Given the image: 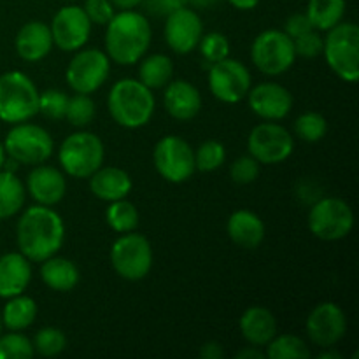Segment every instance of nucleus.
Instances as JSON below:
<instances>
[{"label": "nucleus", "mask_w": 359, "mask_h": 359, "mask_svg": "<svg viewBox=\"0 0 359 359\" xmlns=\"http://www.w3.org/2000/svg\"><path fill=\"white\" fill-rule=\"evenodd\" d=\"M65 224L58 212L46 205L28 207L18 221L16 241L20 252L30 262L42 263L60 251Z\"/></svg>", "instance_id": "obj_1"}, {"label": "nucleus", "mask_w": 359, "mask_h": 359, "mask_svg": "<svg viewBox=\"0 0 359 359\" xmlns=\"http://www.w3.org/2000/svg\"><path fill=\"white\" fill-rule=\"evenodd\" d=\"M151 44V27L144 14L133 9L114 14L107 23L105 49L107 56L119 65L139 62Z\"/></svg>", "instance_id": "obj_2"}, {"label": "nucleus", "mask_w": 359, "mask_h": 359, "mask_svg": "<svg viewBox=\"0 0 359 359\" xmlns=\"http://www.w3.org/2000/svg\"><path fill=\"white\" fill-rule=\"evenodd\" d=\"M154 105L156 102L149 88L135 79L118 81L107 97V107L112 119L128 130L146 126L153 118Z\"/></svg>", "instance_id": "obj_3"}, {"label": "nucleus", "mask_w": 359, "mask_h": 359, "mask_svg": "<svg viewBox=\"0 0 359 359\" xmlns=\"http://www.w3.org/2000/svg\"><path fill=\"white\" fill-rule=\"evenodd\" d=\"M323 41V55L330 69L346 83L359 79V28L351 21H340L330 28Z\"/></svg>", "instance_id": "obj_4"}, {"label": "nucleus", "mask_w": 359, "mask_h": 359, "mask_svg": "<svg viewBox=\"0 0 359 359\" xmlns=\"http://www.w3.org/2000/svg\"><path fill=\"white\" fill-rule=\"evenodd\" d=\"M39 112V91L34 81L23 72H6L0 76V119L18 125Z\"/></svg>", "instance_id": "obj_5"}, {"label": "nucleus", "mask_w": 359, "mask_h": 359, "mask_svg": "<svg viewBox=\"0 0 359 359\" xmlns=\"http://www.w3.org/2000/svg\"><path fill=\"white\" fill-rule=\"evenodd\" d=\"M104 144L95 133L77 132L60 146V165L70 177L88 179L104 163Z\"/></svg>", "instance_id": "obj_6"}, {"label": "nucleus", "mask_w": 359, "mask_h": 359, "mask_svg": "<svg viewBox=\"0 0 359 359\" xmlns=\"http://www.w3.org/2000/svg\"><path fill=\"white\" fill-rule=\"evenodd\" d=\"M252 63L265 76H280L297 60L293 39L284 30H265L251 46Z\"/></svg>", "instance_id": "obj_7"}, {"label": "nucleus", "mask_w": 359, "mask_h": 359, "mask_svg": "<svg viewBox=\"0 0 359 359\" xmlns=\"http://www.w3.org/2000/svg\"><path fill=\"white\" fill-rule=\"evenodd\" d=\"M111 263L119 277L135 283L149 273L153 266V248L144 235L128 231L112 244Z\"/></svg>", "instance_id": "obj_8"}, {"label": "nucleus", "mask_w": 359, "mask_h": 359, "mask_svg": "<svg viewBox=\"0 0 359 359\" xmlns=\"http://www.w3.org/2000/svg\"><path fill=\"white\" fill-rule=\"evenodd\" d=\"M6 154L18 163H44L53 154V139L42 126L34 123H18L9 130L4 140Z\"/></svg>", "instance_id": "obj_9"}, {"label": "nucleus", "mask_w": 359, "mask_h": 359, "mask_svg": "<svg viewBox=\"0 0 359 359\" xmlns=\"http://www.w3.org/2000/svg\"><path fill=\"white\" fill-rule=\"evenodd\" d=\"M354 226V212L349 203L337 196L321 198L309 212V228L321 241H340L351 233Z\"/></svg>", "instance_id": "obj_10"}, {"label": "nucleus", "mask_w": 359, "mask_h": 359, "mask_svg": "<svg viewBox=\"0 0 359 359\" xmlns=\"http://www.w3.org/2000/svg\"><path fill=\"white\" fill-rule=\"evenodd\" d=\"M153 161L158 174L174 184L188 181L195 172V151L177 135H167L158 140L153 151Z\"/></svg>", "instance_id": "obj_11"}, {"label": "nucleus", "mask_w": 359, "mask_h": 359, "mask_svg": "<svg viewBox=\"0 0 359 359\" xmlns=\"http://www.w3.org/2000/svg\"><path fill=\"white\" fill-rule=\"evenodd\" d=\"M111 60L100 49H83L70 60L67 67V83L76 93L90 95L107 81Z\"/></svg>", "instance_id": "obj_12"}, {"label": "nucleus", "mask_w": 359, "mask_h": 359, "mask_svg": "<svg viewBox=\"0 0 359 359\" xmlns=\"http://www.w3.org/2000/svg\"><path fill=\"white\" fill-rule=\"evenodd\" d=\"M293 137L277 123H259L252 128L248 139V149L255 160L263 165H277L293 153Z\"/></svg>", "instance_id": "obj_13"}, {"label": "nucleus", "mask_w": 359, "mask_h": 359, "mask_svg": "<svg viewBox=\"0 0 359 359\" xmlns=\"http://www.w3.org/2000/svg\"><path fill=\"white\" fill-rule=\"evenodd\" d=\"M210 93L224 104H238L251 90V74L238 60L224 58L209 67Z\"/></svg>", "instance_id": "obj_14"}, {"label": "nucleus", "mask_w": 359, "mask_h": 359, "mask_svg": "<svg viewBox=\"0 0 359 359\" xmlns=\"http://www.w3.org/2000/svg\"><path fill=\"white\" fill-rule=\"evenodd\" d=\"M53 44L62 51H77L88 42L91 32V21L83 7L65 6L55 14L51 23Z\"/></svg>", "instance_id": "obj_15"}, {"label": "nucleus", "mask_w": 359, "mask_h": 359, "mask_svg": "<svg viewBox=\"0 0 359 359\" xmlns=\"http://www.w3.org/2000/svg\"><path fill=\"white\" fill-rule=\"evenodd\" d=\"M305 328H307V335L312 344L326 349L344 339L347 330V319L339 305L325 302L309 314Z\"/></svg>", "instance_id": "obj_16"}, {"label": "nucleus", "mask_w": 359, "mask_h": 359, "mask_svg": "<svg viewBox=\"0 0 359 359\" xmlns=\"http://www.w3.org/2000/svg\"><path fill=\"white\" fill-rule=\"evenodd\" d=\"M203 35L202 20L188 6L170 11L165 23V41L177 55H188L198 46Z\"/></svg>", "instance_id": "obj_17"}, {"label": "nucleus", "mask_w": 359, "mask_h": 359, "mask_svg": "<svg viewBox=\"0 0 359 359\" xmlns=\"http://www.w3.org/2000/svg\"><path fill=\"white\" fill-rule=\"evenodd\" d=\"M248 102L251 111L266 121L284 119L293 107L291 93L277 83H262L255 90H249Z\"/></svg>", "instance_id": "obj_18"}, {"label": "nucleus", "mask_w": 359, "mask_h": 359, "mask_svg": "<svg viewBox=\"0 0 359 359\" xmlns=\"http://www.w3.org/2000/svg\"><path fill=\"white\" fill-rule=\"evenodd\" d=\"M27 189L39 205L51 207L62 202L67 191V182L62 172L55 167L39 165L28 174Z\"/></svg>", "instance_id": "obj_19"}, {"label": "nucleus", "mask_w": 359, "mask_h": 359, "mask_svg": "<svg viewBox=\"0 0 359 359\" xmlns=\"http://www.w3.org/2000/svg\"><path fill=\"white\" fill-rule=\"evenodd\" d=\"M163 104L168 114L177 121H191L202 107L200 91L188 81H170L165 88Z\"/></svg>", "instance_id": "obj_20"}, {"label": "nucleus", "mask_w": 359, "mask_h": 359, "mask_svg": "<svg viewBox=\"0 0 359 359\" xmlns=\"http://www.w3.org/2000/svg\"><path fill=\"white\" fill-rule=\"evenodd\" d=\"M32 279L30 259L21 252L0 256V298H13L23 293Z\"/></svg>", "instance_id": "obj_21"}, {"label": "nucleus", "mask_w": 359, "mask_h": 359, "mask_svg": "<svg viewBox=\"0 0 359 359\" xmlns=\"http://www.w3.org/2000/svg\"><path fill=\"white\" fill-rule=\"evenodd\" d=\"M16 51L25 62H39L49 55L53 48L51 28L42 21H28L16 35Z\"/></svg>", "instance_id": "obj_22"}, {"label": "nucleus", "mask_w": 359, "mask_h": 359, "mask_svg": "<svg viewBox=\"0 0 359 359\" xmlns=\"http://www.w3.org/2000/svg\"><path fill=\"white\" fill-rule=\"evenodd\" d=\"M90 189L104 202H116L128 196L132 191V179L118 167H100L90 175Z\"/></svg>", "instance_id": "obj_23"}, {"label": "nucleus", "mask_w": 359, "mask_h": 359, "mask_svg": "<svg viewBox=\"0 0 359 359\" xmlns=\"http://www.w3.org/2000/svg\"><path fill=\"white\" fill-rule=\"evenodd\" d=\"M228 237L244 249H256L265 238V224L258 214L251 210H237L230 216L226 224Z\"/></svg>", "instance_id": "obj_24"}, {"label": "nucleus", "mask_w": 359, "mask_h": 359, "mask_svg": "<svg viewBox=\"0 0 359 359\" xmlns=\"http://www.w3.org/2000/svg\"><path fill=\"white\" fill-rule=\"evenodd\" d=\"M241 333L251 346H266L277 335L276 316L265 307L248 309L241 318Z\"/></svg>", "instance_id": "obj_25"}, {"label": "nucleus", "mask_w": 359, "mask_h": 359, "mask_svg": "<svg viewBox=\"0 0 359 359\" xmlns=\"http://www.w3.org/2000/svg\"><path fill=\"white\" fill-rule=\"evenodd\" d=\"M41 277L49 290L67 293V291H72L79 283V270L76 263L70 259L51 256L42 262Z\"/></svg>", "instance_id": "obj_26"}, {"label": "nucleus", "mask_w": 359, "mask_h": 359, "mask_svg": "<svg viewBox=\"0 0 359 359\" xmlns=\"http://www.w3.org/2000/svg\"><path fill=\"white\" fill-rule=\"evenodd\" d=\"M7 304L4 307L2 326H6L9 332H21L27 330L37 318V304L30 297H25L23 293L18 297L7 298Z\"/></svg>", "instance_id": "obj_27"}, {"label": "nucleus", "mask_w": 359, "mask_h": 359, "mask_svg": "<svg viewBox=\"0 0 359 359\" xmlns=\"http://www.w3.org/2000/svg\"><path fill=\"white\" fill-rule=\"evenodd\" d=\"M174 76V63L167 55H151L140 63L139 81L147 86L149 90H158V88L167 86Z\"/></svg>", "instance_id": "obj_28"}, {"label": "nucleus", "mask_w": 359, "mask_h": 359, "mask_svg": "<svg viewBox=\"0 0 359 359\" xmlns=\"http://www.w3.org/2000/svg\"><path fill=\"white\" fill-rule=\"evenodd\" d=\"M305 14L314 30H330L344 20L346 0H309Z\"/></svg>", "instance_id": "obj_29"}, {"label": "nucleus", "mask_w": 359, "mask_h": 359, "mask_svg": "<svg viewBox=\"0 0 359 359\" xmlns=\"http://www.w3.org/2000/svg\"><path fill=\"white\" fill-rule=\"evenodd\" d=\"M25 203L23 182L14 172L0 170V219L13 217Z\"/></svg>", "instance_id": "obj_30"}, {"label": "nucleus", "mask_w": 359, "mask_h": 359, "mask_svg": "<svg viewBox=\"0 0 359 359\" xmlns=\"http://www.w3.org/2000/svg\"><path fill=\"white\" fill-rule=\"evenodd\" d=\"M266 358L270 359H309L311 351L304 340L297 335L273 337L266 344Z\"/></svg>", "instance_id": "obj_31"}, {"label": "nucleus", "mask_w": 359, "mask_h": 359, "mask_svg": "<svg viewBox=\"0 0 359 359\" xmlns=\"http://www.w3.org/2000/svg\"><path fill=\"white\" fill-rule=\"evenodd\" d=\"M105 221L118 233H128V231L135 230L139 224V212L133 203L121 198L111 202V205L105 210Z\"/></svg>", "instance_id": "obj_32"}, {"label": "nucleus", "mask_w": 359, "mask_h": 359, "mask_svg": "<svg viewBox=\"0 0 359 359\" xmlns=\"http://www.w3.org/2000/svg\"><path fill=\"white\" fill-rule=\"evenodd\" d=\"M32 344H34V349L37 351L41 356L55 358L65 351L67 337L63 335L62 330L48 326V328L39 330Z\"/></svg>", "instance_id": "obj_33"}, {"label": "nucleus", "mask_w": 359, "mask_h": 359, "mask_svg": "<svg viewBox=\"0 0 359 359\" xmlns=\"http://www.w3.org/2000/svg\"><path fill=\"white\" fill-rule=\"evenodd\" d=\"M328 132V123L319 112H305L294 121V133L305 142H318Z\"/></svg>", "instance_id": "obj_34"}, {"label": "nucleus", "mask_w": 359, "mask_h": 359, "mask_svg": "<svg viewBox=\"0 0 359 359\" xmlns=\"http://www.w3.org/2000/svg\"><path fill=\"white\" fill-rule=\"evenodd\" d=\"M35 354L34 344L21 333H0V359H30Z\"/></svg>", "instance_id": "obj_35"}, {"label": "nucleus", "mask_w": 359, "mask_h": 359, "mask_svg": "<svg viewBox=\"0 0 359 359\" xmlns=\"http://www.w3.org/2000/svg\"><path fill=\"white\" fill-rule=\"evenodd\" d=\"M65 118L69 119L70 125L77 126V128L90 125L95 118V102L91 100L90 95L77 93L69 98Z\"/></svg>", "instance_id": "obj_36"}, {"label": "nucleus", "mask_w": 359, "mask_h": 359, "mask_svg": "<svg viewBox=\"0 0 359 359\" xmlns=\"http://www.w3.org/2000/svg\"><path fill=\"white\" fill-rule=\"evenodd\" d=\"M226 160L224 146L217 140H207L196 149L195 153V168L202 172H214L219 168Z\"/></svg>", "instance_id": "obj_37"}, {"label": "nucleus", "mask_w": 359, "mask_h": 359, "mask_svg": "<svg viewBox=\"0 0 359 359\" xmlns=\"http://www.w3.org/2000/svg\"><path fill=\"white\" fill-rule=\"evenodd\" d=\"M200 53H202L203 60L209 63V67L212 63L221 62V60L228 58V53H230V42L219 32H210V34L202 35L198 42Z\"/></svg>", "instance_id": "obj_38"}, {"label": "nucleus", "mask_w": 359, "mask_h": 359, "mask_svg": "<svg viewBox=\"0 0 359 359\" xmlns=\"http://www.w3.org/2000/svg\"><path fill=\"white\" fill-rule=\"evenodd\" d=\"M69 97L62 90H46L39 93V112L49 119L65 118Z\"/></svg>", "instance_id": "obj_39"}, {"label": "nucleus", "mask_w": 359, "mask_h": 359, "mask_svg": "<svg viewBox=\"0 0 359 359\" xmlns=\"http://www.w3.org/2000/svg\"><path fill=\"white\" fill-rule=\"evenodd\" d=\"M230 175L237 184H251L259 175V161L249 154V156H241L233 161L230 168Z\"/></svg>", "instance_id": "obj_40"}, {"label": "nucleus", "mask_w": 359, "mask_h": 359, "mask_svg": "<svg viewBox=\"0 0 359 359\" xmlns=\"http://www.w3.org/2000/svg\"><path fill=\"white\" fill-rule=\"evenodd\" d=\"M323 44H325V41L316 30H311L307 34L300 35V37L293 39L294 53L302 58H316V56H319L323 53Z\"/></svg>", "instance_id": "obj_41"}, {"label": "nucleus", "mask_w": 359, "mask_h": 359, "mask_svg": "<svg viewBox=\"0 0 359 359\" xmlns=\"http://www.w3.org/2000/svg\"><path fill=\"white\" fill-rule=\"evenodd\" d=\"M83 9L95 25H107L114 16V6L111 0H86Z\"/></svg>", "instance_id": "obj_42"}, {"label": "nucleus", "mask_w": 359, "mask_h": 359, "mask_svg": "<svg viewBox=\"0 0 359 359\" xmlns=\"http://www.w3.org/2000/svg\"><path fill=\"white\" fill-rule=\"evenodd\" d=\"M311 30H314V27H312L307 14L304 13H298V14H293V16H290L286 20V25H284V32H286L291 39L300 37V35L307 34V32Z\"/></svg>", "instance_id": "obj_43"}, {"label": "nucleus", "mask_w": 359, "mask_h": 359, "mask_svg": "<svg viewBox=\"0 0 359 359\" xmlns=\"http://www.w3.org/2000/svg\"><path fill=\"white\" fill-rule=\"evenodd\" d=\"M140 4H142L144 9L149 14H153V16H167L168 14L167 6H165L163 0H142Z\"/></svg>", "instance_id": "obj_44"}, {"label": "nucleus", "mask_w": 359, "mask_h": 359, "mask_svg": "<svg viewBox=\"0 0 359 359\" xmlns=\"http://www.w3.org/2000/svg\"><path fill=\"white\" fill-rule=\"evenodd\" d=\"M200 358H202V359H219V358H223V347H221L217 342L203 344L202 349H200Z\"/></svg>", "instance_id": "obj_45"}, {"label": "nucleus", "mask_w": 359, "mask_h": 359, "mask_svg": "<svg viewBox=\"0 0 359 359\" xmlns=\"http://www.w3.org/2000/svg\"><path fill=\"white\" fill-rule=\"evenodd\" d=\"M238 359H263L265 358V354H263L262 347H256V346H251L248 347V349H242L241 353L237 354Z\"/></svg>", "instance_id": "obj_46"}, {"label": "nucleus", "mask_w": 359, "mask_h": 359, "mask_svg": "<svg viewBox=\"0 0 359 359\" xmlns=\"http://www.w3.org/2000/svg\"><path fill=\"white\" fill-rule=\"evenodd\" d=\"M228 2H230L231 6L238 11H251L258 6L259 0H228Z\"/></svg>", "instance_id": "obj_47"}, {"label": "nucleus", "mask_w": 359, "mask_h": 359, "mask_svg": "<svg viewBox=\"0 0 359 359\" xmlns=\"http://www.w3.org/2000/svg\"><path fill=\"white\" fill-rule=\"evenodd\" d=\"M112 6L118 7L121 11H128V9H135L137 6H140L142 0H111Z\"/></svg>", "instance_id": "obj_48"}, {"label": "nucleus", "mask_w": 359, "mask_h": 359, "mask_svg": "<svg viewBox=\"0 0 359 359\" xmlns=\"http://www.w3.org/2000/svg\"><path fill=\"white\" fill-rule=\"evenodd\" d=\"M165 6H167V11L170 13V11H175V9H181V7H186L189 4V0H163Z\"/></svg>", "instance_id": "obj_49"}, {"label": "nucleus", "mask_w": 359, "mask_h": 359, "mask_svg": "<svg viewBox=\"0 0 359 359\" xmlns=\"http://www.w3.org/2000/svg\"><path fill=\"white\" fill-rule=\"evenodd\" d=\"M195 7H200V9H209V7L216 6L219 0H189Z\"/></svg>", "instance_id": "obj_50"}, {"label": "nucleus", "mask_w": 359, "mask_h": 359, "mask_svg": "<svg viewBox=\"0 0 359 359\" xmlns=\"http://www.w3.org/2000/svg\"><path fill=\"white\" fill-rule=\"evenodd\" d=\"M328 351H325V353L319 354V359H340L342 356H340V353H337V351H333L332 347H326Z\"/></svg>", "instance_id": "obj_51"}, {"label": "nucleus", "mask_w": 359, "mask_h": 359, "mask_svg": "<svg viewBox=\"0 0 359 359\" xmlns=\"http://www.w3.org/2000/svg\"><path fill=\"white\" fill-rule=\"evenodd\" d=\"M6 160H7V158H6V147H4V144L0 142V170H2Z\"/></svg>", "instance_id": "obj_52"}, {"label": "nucleus", "mask_w": 359, "mask_h": 359, "mask_svg": "<svg viewBox=\"0 0 359 359\" xmlns=\"http://www.w3.org/2000/svg\"><path fill=\"white\" fill-rule=\"evenodd\" d=\"M0 333H2V319H0Z\"/></svg>", "instance_id": "obj_53"}, {"label": "nucleus", "mask_w": 359, "mask_h": 359, "mask_svg": "<svg viewBox=\"0 0 359 359\" xmlns=\"http://www.w3.org/2000/svg\"><path fill=\"white\" fill-rule=\"evenodd\" d=\"M67 2H74V0H67Z\"/></svg>", "instance_id": "obj_54"}]
</instances>
